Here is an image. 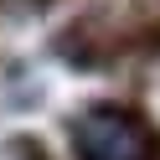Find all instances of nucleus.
Listing matches in <instances>:
<instances>
[{"label":"nucleus","instance_id":"1","mask_svg":"<svg viewBox=\"0 0 160 160\" xmlns=\"http://www.w3.org/2000/svg\"><path fill=\"white\" fill-rule=\"evenodd\" d=\"M78 160H155V134L145 129V119H134L129 108L98 103L72 124Z\"/></svg>","mask_w":160,"mask_h":160}]
</instances>
